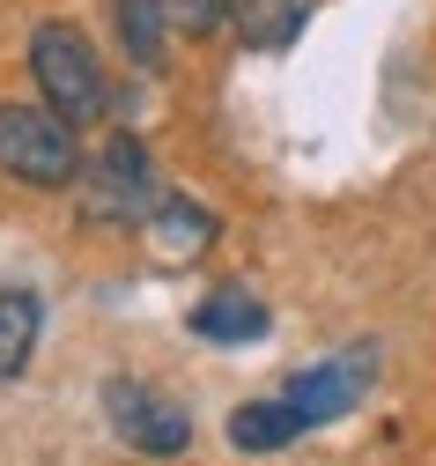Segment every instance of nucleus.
I'll use <instances>...</instances> for the list:
<instances>
[{
	"label": "nucleus",
	"instance_id": "9",
	"mask_svg": "<svg viewBox=\"0 0 436 466\" xmlns=\"http://www.w3.org/2000/svg\"><path fill=\"white\" fill-rule=\"evenodd\" d=\"M37 333H45V304L37 289H0V385H15L37 356Z\"/></svg>",
	"mask_w": 436,
	"mask_h": 466
},
{
	"label": "nucleus",
	"instance_id": "12",
	"mask_svg": "<svg viewBox=\"0 0 436 466\" xmlns=\"http://www.w3.org/2000/svg\"><path fill=\"white\" fill-rule=\"evenodd\" d=\"M163 23L177 37H215L229 23V8H222V0H163Z\"/></svg>",
	"mask_w": 436,
	"mask_h": 466
},
{
	"label": "nucleus",
	"instance_id": "10",
	"mask_svg": "<svg viewBox=\"0 0 436 466\" xmlns=\"http://www.w3.org/2000/svg\"><path fill=\"white\" fill-rule=\"evenodd\" d=\"M303 430L310 422L296 415L289 400H252V407H237V415H229V444L237 451H289Z\"/></svg>",
	"mask_w": 436,
	"mask_h": 466
},
{
	"label": "nucleus",
	"instance_id": "7",
	"mask_svg": "<svg viewBox=\"0 0 436 466\" xmlns=\"http://www.w3.org/2000/svg\"><path fill=\"white\" fill-rule=\"evenodd\" d=\"M141 238H148L163 259H193V252H208V245H215V215H208L200 200L163 193V200H156V215L141 222Z\"/></svg>",
	"mask_w": 436,
	"mask_h": 466
},
{
	"label": "nucleus",
	"instance_id": "5",
	"mask_svg": "<svg viewBox=\"0 0 436 466\" xmlns=\"http://www.w3.org/2000/svg\"><path fill=\"white\" fill-rule=\"evenodd\" d=\"M362 370H370V356H340V363H310V370H296L289 378V407H296V415L310 422V430H319V422H340L348 415V407L362 400Z\"/></svg>",
	"mask_w": 436,
	"mask_h": 466
},
{
	"label": "nucleus",
	"instance_id": "6",
	"mask_svg": "<svg viewBox=\"0 0 436 466\" xmlns=\"http://www.w3.org/2000/svg\"><path fill=\"white\" fill-rule=\"evenodd\" d=\"M193 340H215V348H244V340H267V304L252 297V289H215V297L193 304Z\"/></svg>",
	"mask_w": 436,
	"mask_h": 466
},
{
	"label": "nucleus",
	"instance_id": "4",
	"mask_svg": "<svg viewBox=\"0 0 436 466\" xmlns=\"http://www.w3.org/2000/svg\"><path fill=\"white\" fill-rule=\"evenodd\" d=\"M104 415H111V437H118V444H134V451H148V459H177L185 444H193L185 407L156 400V392L134 385V378H111V385H104Z\"/></svg>",
	"mask_w": 436,
	"mask_h": 466
},
{
	"label": "nucleus",
	"instance_id": "2",
	"mask_svg": "<svg viewBox=\"0 0 436 466\" xmlns=\"http://www.w3.org/2000/svg\"><path fill=\"white\" fill-rule=\"evenodd\" d=\"M30 75H37L45 104L59 111V119H75V127H96L104 111H111L104 60H96V45H89L75 23H37V37H30Z\"/></svg>",
	"mask_w": 436,
	"mask_h": 466
},
{
	"label": "nucleus",
	"instance_id": "8",
	"mask_svg": "<svg viewBox=\"0 0 436 466\" xmlns=\"http://www.w3.org/2000/svg\"><path fill=\"white\" fill-rule=\"evenodd\" d=\"M222 8H229L237 37L252 52H289L310 23V0H222Z\"/></svg>",
	"mask_w": 436,
	"mask_h": 466
},
{
	"label": "nucleus",
	"instance_id": "3",
	"mask_svg": "<svg viewBox=\"0 0 436 466\" xmlns=\"http://www.w3.org/2000/svg\"><path fill=\"white\" fill-rule=\"evenodd\" d=\"M82 127L75 119H59L52 104H0V178H15V186H67L75 170H82Z\"/></svg>",
	"mask_w": 436,
	"mask_h": 466
},
{
	"label": "nucleus",
	"instance_id": "11",
	"mask_svg": "<svg viewBox=\"0 0 436 466\" xmlns=\"http://www.w3.org/2000/svg\"><path fill=\"white\" fill-rule=\"evenodd\" d=\"M111 15H118V45L134 52V67H163V52H170V23H163V0H111Z\"/></svg>",
	"mask_w": 436,
	"mask_h": 466
},
{
	"label": "nucleus",
	"instance_id": "1",
	"mask_svg": "<svg viewBox=\"0 0 436 466\" xmlns=\"http://www.w3.org/2000/svg\"><path fill=\"white\" fill-rule=\"evenodd\" d=\"M156 200H163V186H156V163H148L141 134H111L82 170V200L75 208H82L89 229H141L156 215Z\"/></svg>",
	"mask_w": 436,
	"mask_h": 466
}]
</instances>
